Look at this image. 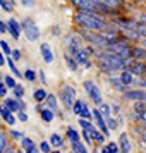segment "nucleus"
I'll return each instance as SVG.
<instances>
[{
	"instance_id": "f257e3e1",
	"label": "nucleus",
	"mask_w": 146,
	"mask_h": 153,
	"mask_svg": "<svg viewBox=\"0 0 146 153\" xmlns=\"http://www.w3.org/2000/svg\"><path fill=\"white\" fill-rule=\"evenodd\" d=\"M74 21L79 26L86 28L88 31H103L108 26L100 14H84V12H79V14L74 16Z\"/></svg>"
},
{
	"instance_id": "f03ea898",
	"label": "nucleus",
	"mask_w": 146,
	"mask_h": 153,
	"mask_svg": "<svg viewBox=\"0 0 146 153\" xmlns=\"http://www.w3.org/2000/svg\"><path fill=\"white\" fill-rule=\"evenodd\" d=\"M98 64H100V67H102L105 72H108V74L127 67V62H125V60H122L120 57L113 55V53H108V52L98 53Z\"/></svg>"
},
{
	"instance_id": "7ed1b4c3",
	"label": "nucleus",
	"mask_w": 146,
	"mask_h": 153,
	"mask_svg": "<svg viewBox=\"0 0 146 153\" xmlns=\"http://www.w3.org/2000/svg\"><path fill=\"white\" fill-rule=\"evenodd\" d=\"M105 52H108V53H113V55L120 57L122 60H125V62H127V59L131 57L132 48L129 47V45H127V42H125V40H119L117 43L110 45V47H108V48L105 50Z\"/></svg>"
},
{
	"instance_id": "20e7f679",
	"label": "nucleus",
	"mask_w": 146,
	"mask_h": 153,
	"mask_svg": "<svg viewBox=\"0 0 146 153\" xmlns=\"http://www.w3.org/2000/svg\"><path fill=\"white\" fill-rule=\"evenodd\" d=\"M21 28L24 29V35H26V38H28L29 42H36V40H38V36H40V28H38V24H36L33 19L26 17V19L21 22Z\"/></svg>"
},
{
	"instance_id": "39448f33",
	"label": "nucleus",
	"mask_w": 146,
	"mask_h": 153,
	"mask_svg": "<svg viewBox=\"0 0 146 153\" xmlns=\"http://www.w3.org/2000/svg\"><path fill=\"white\" fill-rule=\"evenodd\" d=\"M65 47H67V55H74L76 57L81 50H83V45H81V36L74 35V33H70V35H67V38H65Z\"/></svg>"
},
{
	"instance_id": "423d86ee",
	"label": "nucleus",
	"mask_w": 146,
	"mask_h": 153,
	"mask_svg": "<svg viewBox=\"0 0 146 153\" xmlns=\"http://www.w3.org/2000/svg\"><path fill=\"white\" fill-rule=\"evenodd\" d=\"M60 100H62V103L65 105L67 110H72V107L76 103V90L69 84H65L60 90Z\"/></svg>"
},
{
	"instance_id": "0eeeda50",
	"label": "nucleus",
	"mask_w": 146,
	"mask_h": 153,
	"mask_svg": "<svg viewBox=\"0 0 146 153\" xmlns=\"http://www.w3.org/2000/svg\"><path fill=\"white\" fill-rule=\"evenodd\" d=\"M84 90H86V93H88V97L93 100V103H96L98 107L103 103V98H102V93H100V90H98V86L93 81H84Z\"/></svg>"
},
{
	"instance_id": "6e6552de",
	"label": "nucleus",
	"mask_w": 146,
	"mask_h": 153,
	"mask_svg": "<svg viewBox=\"0 0 146 153\" xmlns=\"http://www.w3.org/2000/svg\"><path fill=\"white\" fill-rule=\"evenodd\" d=\"M74 5L81 9V12H84V14H98L96 2H90V0H74Z\"/></svg>"
},
{
	"instance_id": "1a4fd4ad",
	"label": "nucleus",
	"mask_w": 146,
	"mask_h": 153,
	"mask_svg": "<svg viewBox=\"0 0 146 153\" xmlns=\"http://www.w3.org/2000/svg\"><path fill=\"white\" fill-rule=\"evenodd\" d=\"M125 69L131 72L132 76H145L146 74V64L139 62V60H127V67Z\"/></svg>"
},
{
	"instance_id": "9d476101",
	"label": "nucleus",
	"mask_w": 146,
	"mask_h": 153,
	"mask_svg": "<svg viewBox=\"0 0 146 153\" xmlns=\"http://www.w3.org/2000/svg\"><path fill=\"white\" fill-rule=\"evenodd\" d=\"M125 100H132L138 103H145L146 102V90H127L124 93Z\"/></svg>"
},
{
	"instance_id": "9b49d317",
	"label": "nucleus",
	"mask_w": 146,
	"mask_h": 153,
	"mask_svg": "<svg viewBox=\"0 0 146 153\" xmlns=\"http://www.w3.org/2000/svg\"><path fill=\"white\" fill-rule=\"evenodd\" d=\"M93 119H95L96 126L100 127V132H102V134H105V136H108V134H110V129H108L107 120H105V117L100 114V110H98V108H93Z\"/></svg>"
},
{
	"instance_id": "f8f14e48",
	"label": "nucleus",
	"mask_w": 146,
	"mask_h": 153,
	"mask_svg": "<svg viewBox=\"0 0 146 153\" xmlns=\"http://www.w3.org/2000/svg\"><path fill=\"white\" fill-rule=\"evenodd\" d=\"M113 22H115V26L125 29V31H136L139 26V22L132 21V19H125V17H117Z\"/></svg>"
},
{
	"instance_id": "ddd939ff",
	"label": "nucleus",
	"mask_w": 146,
	"mask_h": 153,
	"mask_svg": "<svg viewBox=\"0 0 146 153\" xmlns=\"http://www.w3.org/2000/svg\"><path fill=\"white\" fill-rule=\"evenodd\" d=\"M4 107H5L7 110H10L12 114H14V112H22V107H24V103H22L21 100L5 98V102H4Z\"/></svg>"
},
{
	"instance_id": "4468645a",
	"label": "nucleus",
	"mask_w": 146,
	"mask_h": 153,
	"mask_svg": "<svg viewBox=\"0 0 146 153\" xmlns=\"http://www.w3.org/2000/svg\"><path fill=\"white\" fill-rule=\"evenodd\" d=\"M21 24L16 21V19H9L7 21V31L12 35L14 40H19V36H21Z\"/></svg>"
},
{
	"instance_id": "2eb2a0df",
	"label": "nucleus",
	"mask_w": 146,
	"mask_h": 153,
	"mask_svg": "<svg viewBox=\"0 0 146 153\" xmlns=\"http://www.w3.org/2000/svg\"><path fill=\"white\" fill-rule=\"evenodd\" d=\"M93 52H95V50L91 48V47H86V48L81 50V52L74 57L76 62H77V65H79V64H84V65H86V64H88V59H90V55L93 53Z\"/></svg>"
},
{
	"instance_id": "dca6fc26",
	"label": "nucleus",
	"mask_w": 146,
	"mask_h": 153,
	"mask_svg": "<svg viewBox=\"0 0 146 153\" xmlns=\"http://www.w3.org/2000/svg\"><path fill=\"white\" fill-rule=\"evenodd\" d=\"M119 150H120V153L131 152V141H129V136H127L125 132H122L120 138H119Z\"/></svg>"
},
{
	"instance_id": "f3484780",
	"label": "nucleus",
	"mask_w": 146,
	"mask_h": 153,
	"mask_svg": "<svg viewBox=\"0 0 146 153\" xmlns=\"http://www.w3.org/2000/svg\"><path fill=\"white\" fill-rule=\"evenodd\" d=\"M0 117L4 119V120H5L7 124H10V126H14V124H16V117L12 115V112L7 110V108H5L4 105H0Z\"/></svg>"
},
{
	"instance_id": "a211bd4d",
	"label": "nucleus",
	"mask_w": 146,
	"mask_h": 153,
	"mask_svg": "<svg viewBox=\"0 0 146 153\" xmlns=\"http://www.w3.org/2000/svg\"><path fill=\"white\" fill-rule=\"evenodd\" d=\"M131 57L134 59V60H146V48H143V47H134L131 52Z\"/></svg>"
},
{
	"instance_id": "6ab92c4d",
	"label": "nucleus",
	"mask_w": 146,
	"mask_h": 153,
	"mask_svg": "<svg viewBox=\"0 0 146 153\" xmlns=\"http://www.w3.org/2000/svg\"><path fill=\"white\" fill-rule=\"evenodd\" d=\"M42 55H43V59H45L47 64L53 62V53H52V50H50L48 43H42Z\"/></svg>"
},
{
	"instance_id": "aec40b11",
	"label": "nucleus",
	"mask_w": 146,
	"mask_h": 153,
	"mask_svg": "<svg viewBox=\"0 0 146 153\" xmlns=\"http://www.w3.org/2000/svg\"><path fill=\"white\" fill-rule=\"evenodd\" d=\"M21 146H22V150L26 153H35L36 152V145L33 143V139H29V138H24L21 141Z\"/></svg>"
},
{
	"instance_id": "412c9836",
	"label": "nucleus",
	"mask_w": 146,
	"mask_h": 153,
	"mask_svg": "<svg viewBox=\"0 0 146 153\" xmlns=\"http://www.w3.org/2000/svg\"><path fill=\"white\" fill-rule=\"evenodd\" d=\"M119 79L122 81V84H124V86L134 84V76H132L129 71H122V72H120V76H119Z\"/></svg>"
},
{
	"instance_id": "4be33fe9",
	"label": "nucleus",
	"mask_w": 146,
	"mask_h": 153,
	"mask_svg": "<svg viewBox=\"0 0 146 153\" xmlns=\"http://www.w3.org/2000/svg\"><path fill=\"white\" fill-rule=\"evenodd\" d=\"M88 134H90V138H91V141H95V143H103L105 141V138H103V134L98 131L96 127H93L91 131H86Z\"/></svg>"
},
{
	"instance_id": "5701e85b",
	"label": "nucleus",
	"mask_w": 146,
	"mask_h": 153,
	"mask_svg": "<svg viewBox=\"0 0 146 153\" xmlns=\"http://www.w3.org/2000/svg\"><path fill=\"white\" fill-rule=\"evenodd\" d=\"M110 84H112V86H113L117 91H122V93H125V91H127V90H125L127 86H124V84H122V81H120L119 77H110Z\"/></svg>"
},
{
	"instance_id": "b1692460",
	"label": "nucleus",
	"mask_w": 146,
	"mask_h": 153,
	"mask_svg": "<svg viewBox=\"0 0 146 153\" xmlns=\"http://www.w3.org/2000/svg\"><path fill=\"white\" fill-rule=\"evenodd\" d=\"M40 114H42V119L45 120V122H52V120H53V117H55V112L50 110V108H43Z\"/></svg>"
},
{
	"instance_id": "393cba45",
	"label": "nucleus",
	"mask_w": 146,
	"mask_h": 153,
	"mask_svg": "<svg viewBox=\"0 0 146 153\" xmlns=\"http://www.w3.org/2000/svg\"><path fill=\"white\" fill-rule=\"evenodd\" d=\"M98 110H100V114H102V115L105 117V120H107V119H110L112 107H110L108 103H102V105H100V108H98Z\"/></svg>"
},
{
	"instance_id": "a878e982",
	"label": "nucleus",
	"mask_w": 146,
	"mask_h": 153,
	"mask_svg": "<svg viewBox=\"0 0 146 153\" xmlns=\"http://www.w3.org/2000/svg\"><path fill=\"white\" fill-rule=\"evenodd\" d=\"M45 102H47V105H48L50 110H53V112L57 110V107H59V105H57V98H55V95H48Z\"/></svg>"
},
{
	"instance_id": "bb28decb",
	"label": "nucleus",
	"mask_w": 146,
	"mask_h": 153,
	"mask_svg": "<svg viewBox=\"0 0 146 153\" xmlns=\"http://www.w3.org/2000/svg\"><path fill=\"white\" fill-rule=\"evenodd\" d=\"M50 145H53V146H57V148H60V146L64 145L62 136H59V134H52V136H50Z\"/></svg>"
},
{
	"instance_id": "cd10ccee",
	"label": "nucleus",
	"mask_w": 146,
	"mask_h": 153,
	"mask_svg": "<svg viewBox=\"0 0 146 153\" xmlns=\"http://www.w3.org/2000/svg\"><path fill=\"white\" fill-rule=\"evenodd\" d=\"M84 102L83 100H76V103H74V107H72V112H74V114H76L77 117H79V115H81V112H83V108H84Z\"/></svg>"
},
{
	"instance_id": "c85d7f7f",
	"label": "nucleus",
	"mask_w": 146,
	"mask_h": 153,
	"mask_svg": "<svg viewBox=\"0 0 146 153\" xmlns=\"http://www.w3.org/2000/svg\"><path fill=\"white\" fill-rule=\"evenodd\" d=\"M7 64H9V69L12 71V74H14V76H17V77H22V76H21V72H19V69L16 67V64H14V59H12V57H9V59H7Z\"/></svg>"
},
{
	"instance_id": "c756f323",
	"label": "nucleus",
	"mask_w": 146,
	"mask_h": 153,
	"mask_svg": "<svg viewBox=\"0 0 146 153\" xmlns=\"http://www.w3.org/2000/svg\"><path fill=\"white\" fill-rule=\"evenodd\" d=\"M33 97H35L36 102H43V100H47V91L45 90H35V93H33Z\"/></svg>"
},
{
	"instance_id": "7c9ffc66",
	"label": "nucleus",
	"mask_w": 146,
	"mask_h": 153,
	"mask_svg": "<svg viewBox=\"0 0 146 153\" xmlns=\"http://www.w3.org/2000/svg\"><path fill=\"white\" fill-rule=\"evenodd\" d=\"M67 136H69L70 143H77V141H79V132L74 131L72 127H67Z\"/></svg>"
},
{
	"instance_id": "2f4dec72",
	"label": "nucleus",
	"mask_w": 146,
	"mask_h": 153,
	"mask_svg": "<svg viewBox=\"0 0 146 153\" xmlns=\"http://www.w3.org/2000/svg\"><path fill=\"white\" fill-rule=\"evenodd\" d=\"M7 152V136L4 132H0V153Z\"/></svg>"
},
{
	"instance_id": "473e14b6",
	"label": "nucleus",
	"mask_w": 146,
	"mask_h": 153,
	"mask_svg": "<svg viewBox=\"0 0 146 153\" xmlns=\"http://www.w3.org/2000/svg\"><path fill=\"white\" fill-rule=\"evenodd\" d=\"M65 62H67V67H69L70 71H77V62H76V59H72L70 55H65Z\"/></svg>"
},
{
	"instance_id": "72a5a7b5",
	"label": "nucleus",
	"mask_w": 146,
	"mask_h": 153,
	"mask_svg": "<svg viewBox=\"0 0 146 153\" xmlns=\"http://www.w3.org/2000/svg\"><path fill=\"white\" fill-rule=\"evenodd\" d=\"M72 150H74V153H88V150L84 148V145L81 143V141H77V143H72Z\"/></svg>"
},
{
	"instance_id": "f704fd0d",
	"label": "nucleus",
	"mask_w": 146,
	"mask_h": 153,
	"mask_svg": "<svg viewBox=\"0 0 146 153\" xmlns=\"http://www.w3.org/2000/svg\"><path fill=\"white\" fill-rule=\"evenodd\" d=\"M0 50H2V53H7L9 57L12 55V48H10V47H9V43L4 42V40L0 42Z\"/></svg>"
},
{
	"instance_id": "c9c22d12",
	"label": "nucleus",
	"mask_w": 146,
	"mask_h": 153,
	"mask_svg": "<svg viewBox=\"0 0 146 153\" xmlns=\"http://www.w3.org/2000/svg\"><path fill=\"white\" fill-rule=\"evenodd\" d=\"M4 83H5V86H7V88H10V90H14L16 86H17V84H16V79H14V77H10V76L4 77Z\"/></svg>"
},
{
	"instance_id": "e433bc0d",
	"label": "nucleus",
	"mask_w": 146,
	"mask_h": 153,
	"mask_svg": "<svg viewBox=\"0 0 146 153\" xmlns=\"http://www.w3.org/2000/svg\"><path fill=\"white\" fill-rule=\"evenodd\" d=\"M79 126L83 127V131H91V129L95 127V126L91 124L90 120H83V119H79Z\"/></svg>"
},
{
	"instance_id": "4c0bfd02",
	"label": "nucleus",
	"mask_w": 146,
	"mask_h": 153,
	"mask_svg": "<svg viewBox=\"0 0 146 153\" xmlns=\"http://www.w3.org/2000/svg\"><path fill=\"white\" fill-rule=\"evenodd\" d=\"M12 5H14L12 2H5V0H0V7L4 9L5 12H10V10H12Z\"/></svg>"
},
{
	"instance_id": "58836bf2",
	"label": "nucleus",
	"mask_w": 146,
	"mask_h": 153,
	"mask_svg": "<svg viewBox=\"0 0 146 153\" xmlns=\"http://www.w3.org/2000/svg\"><path fill=\"white\" fill-rule=\"evenodd\" d=\"M24 77H26L28 81H35L36 79V72L35 71H31V69H26L24 71Z\"/></svg>"
},
{
	"instance_id": "ea45409f",
	"label": "nucleus",
	"mask_w": 146,
	"mask_h": 153,
	"mask_svg": "<svg viewBox=\"0 0 146 153\" xmlns=\"http://www.w3.org/2000/svg\"><path fill=\"white\" fill-rule=\"evenodd\" d=\"M40 150H42V153H50V152H52L50 143H48V141H42V143H40Z\"/></svg>"
},
{
	"instance_id": "a19ab883",
	"label": "nucleus",
	"mask_w": 146,
	"mask_h": 153,
	"mask_svg": "<svg viewBox=\"0 0 146 153\" xmlns=\"http://www.w3.org/2000/svg\"><path fill=\"white\" fill-rule=\"evenodd\" d=\"M14 95H16L17 98H21L22 95H24V88H22L21 84H17V86L14 88Z\"/></svg>"
},
{
	"instance_id": "79ce46f5",
	"label": "nucleus",
	"mask_w": 146,
	"mask_h": 153,
	"mask_svg": "<svg viewBox=\"0 0 146 153\" xmlns=\"http://www.w3.org/2000/svg\"><path fill=\"white\" fill-rule=\"evenodd\" d=\"M107 126H108V129H110V131H113V129H115V127H117V120H113V119H107Z\"/></svg>"
},
{
	"instance_id": "37998d69",
	"label": "nucleus",
	"mask_w": 146,
	"mask_h": 153,
	"mask_svg": "<svg viewBox=\"0 0 146 153\" xmlns=\"http://www.w3.org/2000/svg\"><path fill=\"white\" fill-rule=\"evenodd\" d=\"M10 134H12V138H16V139H24L26 136H24V132H19V131H10Z\"/></svg>"
},
{
	"instance_id": "c03bdc74",
	"label": "nucleus",
	"mask_w": 146,
	"mask_h": 153,
	"mask_svg": "<svg viewBox=\"0 0 146 153\" xmlns=\"http://www.w3.org/2000/svg\"><path fill=\"white\" fill-rule=\"evenodd\" d=\"M107 146H108V150H110L112 153H119V152H120V150H119V146L115 145V143H108Z\"/></svg>"
},
{
	"instance_id": "a18cd8bd",
	"label": "nucleus",
	"mask_w": 146,
	"mask_h": 153,
	"mask_svg": "<svg viewBox=\"0 0 146 153\" xmlns=\"http://www.w3.org/2000/svg\"><path fill=\"white\" fill-rule=\"evenodd\" d=\"M5 93H7V86L5 83H0V97H5Z\"/></svg>"
},
{
	"instance_id": "49530a36",
	"label": "nucleus",
	"mask_w": 146,
	"mask_h": 153,
	"mask_svg": "<svg viewBox=\"0 0 146 153\" xmlns=\"http://www.w3.org/2000/svg\"><path fill=\"white\" fill-rule=\"evenodd\" d=\"M12 59H14V60H19V59H21V52H19V50H12Z\"/></svg>"
},
{
	"instance_id": "de8ad7c7",
	"label": "nucleus",
	"mask_w": 146,
	"mask_h": 153,
	"mask_svg": "<svg viewBox=\"0 0 146 153\" xmlns=\"http://www.w3.org/2000/svg\"><path fill=\"white\" fill-rule=\"evenodd\" d=\"M17 117H19V120H22V122H26V120H28V115H26V112H19V115H17Z\"/></svg>"
},
{
	"instance_id": "09e8293b",
	"label": "nucleus",
	"mask_w": 146,
	"mask_h": 153,
	"mask_svg": "<svg viewBox=\"0 0 146 153\" xmlns=\"http://www.w3.org/2000/svg\"><path fill=\"white\" fill-rule=\"evenodd\" d=\"M5 31H7V26H5V24H4V22L0 21V33H2V35H4V33H5Z\"/></svg>"
},
{
	"instance_id": "8fccbe9b",
	"label": "nucleus",
	"mask_w": 146,
	"mask_h": 153,
	"mask_svg": "<svg viewBox=\"0 0 146 153\" xmlns=\"http://www.w3.org/2000/svg\"><path fill=\"white\" fill-rule=\"evenodd\" d=\"M52 33H53L55 36H59V33H60V28H59V26H53V29H52Z\"/></svg>"
},
{
	"instance_id": "3c124183",
	"label": "nucleus",
	"mask_w": 146,
	"mask_h": 153,
	"mask_svg": "<svg viewBox=\"0 0 146 153\" xmlns=\"http://www.w3.org/2000/svg\"><path fill=\"white\" fill-rule=\"evenodd\" d=\"M40 79H42V83H47V77H45V72L40 71Z\"/></svg>"
},
{
	"instance_id": "603ef678",
	"label": "nucleus",
	"mask_w": 146,
	"mask_h": 153,
	"mask_svg": "<svg viewBox=\"0 0 146 153\" xmlns=\"http://www.w3.org/2000/svg\"><path fill=\"white\" fill-rule=\"evenodd\" d=\"M21 4H22V5H26V7H29V5H33V2H31V0H22Z\"/></svg>"
},
{
	"instance_id": "864d4df0",
	"label": "nucleus",
	"mask_w": 146,
	"mask_h": 153,
	"mask_svg": "<svg viewBox=\"0 0 146 153\" xmlns=\"http://www.w3.org/2000/svg\"><path fill=\"white\" fill-rule=\"evenodd\" d=\"M5 62H7V60L4 59V53H2V50H0V65H4Z\"/></svg>"
},
{
	"instance_id": "5fc2aeb1",
	"label": "nucleus",
	"mask_w": 146,
	"mask_h": 153,
	"mask_svg": "<svg viewBox=\"0 0 146 153\" xmlns=\"http://www.w3.org/2000/svg\"><path fill=\"white\" fill-rule=\"evenodd\" d=\"M112 108H113V112H115V114H120V107H119V105H113Z\"/></svg>"
},
{
	"instance_id": "6e6d98bb",
	"label": "nucleus",
	"mask_w": 146,
	"mask_h": 153,
	"mask_svg": "<svg viewBox=\"0 0 146 153\" xmlns=\"http://www.w3.org/2000/svg\"><path fill=\"white\" fill-rule=\"evenodd\" d=\"M102 153H112V152L108 150V146H103V148H102Z\"/></svg>"
},
{
	"instance_id": "4d7b16f0",
	"label": "nucleus",
	"mask_w": 146,
	"mask_h": 153,
	"mask_svg": "<svg viewBox=\"0 0 146 153\" xmlns=\"http://www.w3.org/2000/svg\"><path fill=\"white\" fill-rule=\"evenodd\" d=\"M141 19H143V21H141V24H145V26H146V14L141 16Z\"/></svg>"
},
{
	"instance_id": "13d9d810",
	"label": "nucleus",
	"mask_w": 146,
	"mask_h": 153,
	"mask_svg": "<svg viewBox=\"0 0 146 153\" xmlns=\"http://www.w3.org/2000/svg\"><path fill=\"white\" fill-rule=\"evenodd\" d=\"M5 153H16V152L12 150V148H7V152H5Z\"/></svg>"
},
{
	"instance_id": "bf43d9fd",
	"label": "nucleus",
	"mask_w": 146,
	"mask_h": 153,
	"mask_svg": "<svg viewBox=\"0 0 146 153\" xmlns=\"http://www.w3.org/2000/svg\"><path fill=\"white\" fill-rule=\"evenodd\" d=\"M52 153H60V152H52Z\"/></svg>"
},
{
	"instance_id": "052dcab7",
	"label": "nucleus",
	"mask_w": 146,
	"mask_h": 153,
	"mask_svg": "<svg viewBox=\"0 0 146 153\" xmlns=\"http://www.w3.org/2000/svg\"><path fill=\"white\" fill-rule=\"evenodd\" d=\"M145 47H146V38H145Z\"/></svg>"
},
{
	"instance_id": "680f3d73",
	"label": "nucleus",
	"mask_w": 146,
	"mask_h": 153,
	"mask_svg": "<svg viewBox=\"0 0 146 153\" xmlns=\"http://www.w3.org/2000/svg\"><path fill=\"white\" fill-rule=\"evenodd\" d=\"M35 153H38V150H36V152H35Z\"/></svg>"
},
{
	"instance_id": "e2e57ef3",
	"label": "nucleus",
	"mask_w": 146,
	"mask_h": 153,
	"mask_svg": "<svg viewBox=\"0 0 146 153\" xmlns=\"http://www.w3.org/2000/svg\"><path fill=\"white\" fill-rule=\"evenodd\" d=\"M19 153H24V152H19Z\"/></svg>"
}]
</instances>
